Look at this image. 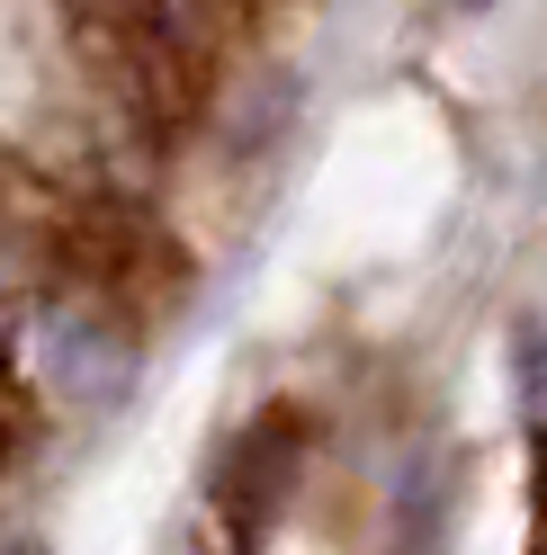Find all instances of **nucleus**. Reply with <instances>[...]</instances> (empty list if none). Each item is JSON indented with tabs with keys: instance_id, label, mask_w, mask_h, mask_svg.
Wrapping results in <instances>:
<instances>
[{
	"instance_id": "f257e3e1",
	"label": "nucleus",
	"mask_w": 547,
	"mask_h": 555,
	"mask_svg": "<svg viewBox=\"0 0 547 555\" xmlns=\"http://www.w3.org/2000/svg\"><path fill=\"white\" fill-rule=\"evenodd\" d=\"M288 475H296V439H288V412H269V422L233 448V466H225V502H233V529L243 538H260V519L279 511Z\"/></svg>"
},
{
	"instance_id": "f03ea898",
	"label": "nucleus",
	"mask_w": 547,
	"mask_h": 555,
	"mask_svg": "<svg viewBox=\"0 0 547 555\" xmlns=\"http://www.w3.org/2000/svg\"><path fill=\"white\" fill-rule=\"evenodd\" d=\"M538 493H547V448H538Z\"/></svg>"
},
{
	"instance_id": "7ed1b4c3",
	"label": "nucleus",
	"mask_w": 547,
	"mask_h": 555,
	"mask_svg": "<svg viewBox=\"0 0 547 555\" xmlns=\"http://www.w3.org/2000/svg\"><path fill=\"white\" fill-rule=\"evenodd\" d=\"M458 10H485V0H458Z\"/></svg>"
},
{
	"instance_id": "20e7f679",
	"label": "nucleus",
	"mask_w": 547,
	"mask_h": 555,
	"mask_svg": "<svg viewBox=\"0 0 547 555\" xmlns=\"http://www.w3.org/2000/svg\"><path fill=\"white\" fill-rule=\"evenodd\" d=\"M538 555H547V546H538Z\"/></svg>"
}]
</instances>
